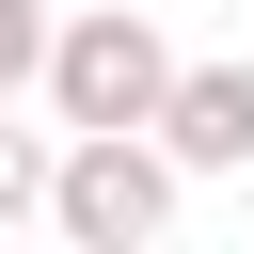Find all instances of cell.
I'll return each mask as SVG.
<instances>
[{"instance_id":"6da1fadb","label":"cell","mask_w":254,"mask_h":254,"mask_svg":"<svg viewBox=\"0 0 254 254\" xmlns=\"http://www.w3.org/2000/svg\"><path fill=\"white\" fill-rule=\"evenodd\" d=\"M175 143L159 127H64V175H48V222L79 238V254H143V238H175Z\"/></svg>"},{"instance_id":"7a4b0ae2","label":"cell","mask_w":254,"mask_h":254,"mask_svg":"<svg viewBox=\"0 0 254 254\" xmlns=\"http://www.w3.org/2000/svg\"><path fill=\"white\" fill-rule=\"evenodd\" d=\"M159 95H175V48H159L143 0H95V16L48 32V111L64 127H159Z\"/></svg>"},{"instance_id":"3957f363","label":"cell","mask_w":254,"mask_h":254,"mask_svg":"<svg viewBox=\"0 0 254 254\" xmlns=\"http://www.w3.org/2000/svg\"><path fill=\"white\" fill-rule=\"evenodd\" d=\"M159 143H175V175H238L254 159V64H175Z\"/></svg>"},{"instance_id":"277c9868","label":"cell","mask_w":254,"mask_h":254,"mask_svg":"<svg viewBox=\"0 0 254 254\" xmlns=\"http://www.w3.org/2000/svg\"><path fill=\"white\" fill-rule=\"evenodd\" d=\"M48 175H64V143H48V127H16V95H0V238H16V222H48Z\"/></svg>"},{"instance_id":"5b68a950","label":"cell","mask_w":254,"mask_h":254,"mask_svg":"<svg viewBox=\"0 0 254 254\" xmlns=\"http://www.w3.org/2000/svg\"><path fill=\"white\" fill-rule=\"evenodd\" d=\"M48 32H64L48 0H0V95H32V79H48Z\"/></svg>"}]
</instances>
